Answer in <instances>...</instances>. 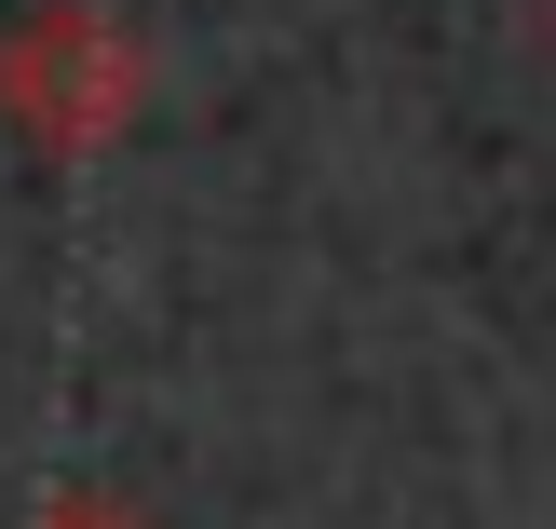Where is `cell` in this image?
I'll return each instance as SVG.
<instances>
[{
	"label": "cell",
	"mask_w": 556,
	"mask_h": 529,
	"mask_svg": "<svg viewBox=\"0 0 556 529\" xmlns=\"http://www.w3.org/2000/svg\"><path fill=\"white\" fill-rule=\"evenodd\" d=\"M543 41H556V0H543Z\"/></svg>",
	"instance_id": "obj_3"
},
{
	"label": "cell",
	"mask_w": 556,
	"mask_h": 529,
	"mask_svg": "<svg viewBox=\"0 0 556 529\" xmlns=\"http://www.w3.org/2000/svg\"><path fill=\"white\" fill-rule=\"evenodd\" d=\"M27 529H150V516H123V503H109V489H68V503H41Z\"/></svg>",
	"instance_id": "obj_2"
},
{
	"label": "cell",
	"mask_w": 556,
	"mask_h": 529,
	"mask_svg": "<svg viewBox=\"0 0 556 529\" xmlns=\"http://www.w3.org/2000/svg\"><path fill=\"white\" fill-rule=\"evenodd\" d=\"M136 109H150V41L109 0H41L0 27V123L41 163H96Z\"/></svg>",
	"instance_id": "obj_1"
}]
</instances>
